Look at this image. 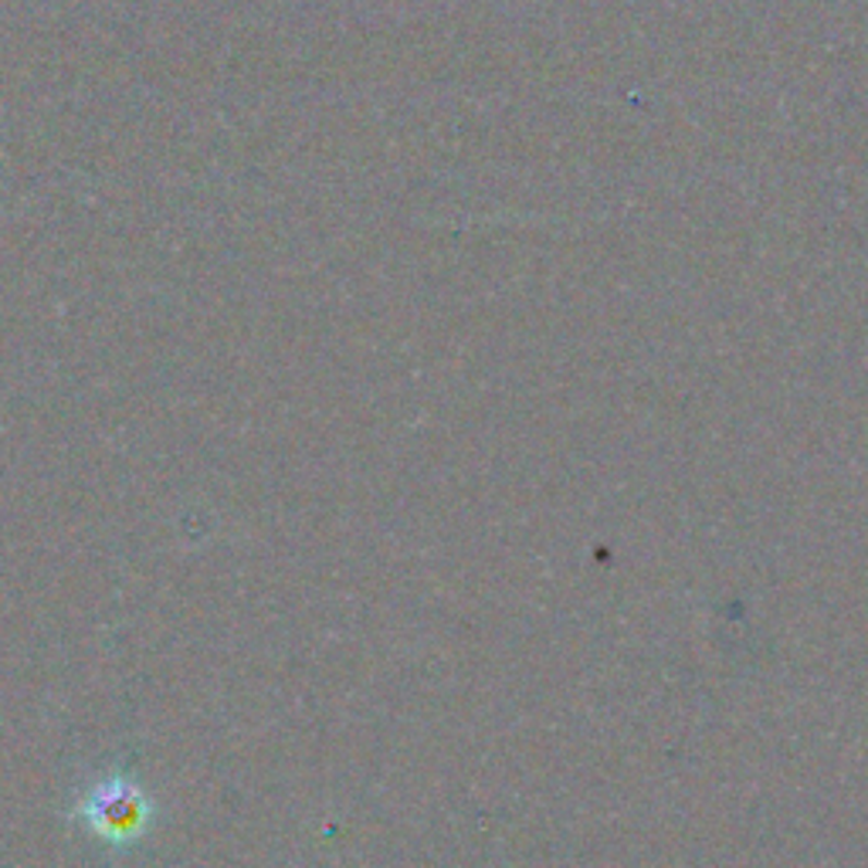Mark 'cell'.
<instances>
[{"instance_id":"6da1fadb","label":"cell","mask_w":868,"mask_h":868,"mask_svg":"<svg viewBox=\"0 0 868 868\" xmlns=\"http://www.w3.org/2000/svg\"><path fill=\"white\" fill-rule=\"evenodd\" d=\"M140 811L143 804L140 797H106L99 800V824H106L103 831H130V828H140Z\"/></svg>"}]
</instances>
